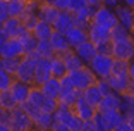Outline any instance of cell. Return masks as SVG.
<instances>
[{"label":"cell","instance_id":"obj_39","mask_svg":"<svg viewBox=\"0 0 134 131\" xmlns=\"http://www.w3.org/2000/svg\"><path fill=\"white\" fill-rule=\"evenodd\" d=\"M0 123L10 126V111H9V109L0 107ZM10 129H12V128H10Z\"/></svg>","mask_w":134,"mask_h":131},{"label":"cell","instance_id":"obj_4","mask_svg":"<svg viewBox=\"0 0 134 131\" xmlns=\"http://www.w3.org/2000/svg\"><path fill=\"white\" fill-rule=\"evenodd\" d=\"M10 128L14 131H28L33 128V117L21 105L10 111Z\"/></svg>","mask_w":134,"mask_h":131},{"label":"cell","instance_id":"obj_13","mask_svg":"<svg viewBox=\"0 0 134 131\" xmlns=\"http://www.w3.org/2000/svg\"><path fill=\"white\" fill-rule=\"evenodd\" d=\"M115 14H117L119 23L132 31V28H134V7L120 4L119 7H115Z\"/></svg>","mask_w":134,"mask_h":131},{"label":"cell","instance_id":"obj_54","mask_svg":"<svg viewBox=\"0 0 134 131\" xmlns=\"http://www.w3.org/2000/svg\"><path fill=\"white\" fill-rule=\"evenodd\" d=\"M132 35H134V28H132Z\"/></svg>","mask_w":134,"mask_h":131},{"label":"cell","instance_id":"obj_6","mask_svg":"<svg viewBox=\"0 0 134 131\" xmlns=\"http://www.w3.org/2000/svg\"><path fill=\"white\" fill-rule=\"evenodd\" d=\"M93 23L102 24V26H105V28H108V29L115 28V26L119 24L117 14H115V9L105 7V5H100V7L95 11V14H93Z\"/></svg>","mask_w":134,"mask_h":131},{"label":"cell","instance_id":"obj_35","mask_svg":"<svg viewBox=\"0 0 134 131\" xmlns=\"http://www.w3.org/2000/svg\"><path fill=\"white\" fill-rule=\"evenodd\" d=\"M131 36H134L132 31L127 29L126 26H122L120 23L115 28H112V40H124V38H131Z\"/></svg>","mask_w":134,"mask_h":131},{"label":"cell","instance_id":"obj_40","mask_svg":"<svg viewBox=\"0 0 134 131\" xmlns=\"http://www.w3.org/2000/svg\"><path fill=\"white\" fill-rule=\"evenodd\" d=\"M9 17V5L7 0H0V21H5Z\"/></svg>","mask_w":134,"mask_h":131},{"label":"cell","instance_id":"obj_50","mask_svg":"<svg viewBox=\"0 0 134 131\" xmlns=\"http://www.w3.org/2000/svg\"><path fill=\"white\" fill-rule=\"evenodd\" d=\"M122 4H126V5H131V7H134V0H122Z\"/></svg>","mask_w":134,"mask_h":131},{"label":"cell","instance_id":"obj_44","mask_svg":"<svg viewBox=\"0 0 134 131\" xmlns=\"http://www.w3.org/2000/svg\"><path fill=\"white\" fill-rule=\"evenodd\" d=\"M115 131H131V126H129V123H127V119H126V121H122V123L119 124Z\"/></svg>","mask_w":134,"mask_h":131},{"label":"cell","instance_id":"obj_26","mask_svg":"<svg viewBox=\"0 0 134 131\" xmlns=\"http://www.w3.org/2000/svg\"><path fill=\"white\" fill-rule=\"evenodd\" d=\"M17 38L23 41V45H24V52H26V54L36 52V47H38V38L33 35V31H29V29L24 28L23 31H21V35L17 36ZM26 54H24V55H26Z\"/></svg>","mask_w":134,"mask_h":131},{"label":"cell","instance_id":"obj_3","mask_svg":"<svg viewBox=\"0 0 134 131\" xmlns=\"http://www.w3.org/2000/svg\"><path fill=\"white\" fill-rule=\"evenodd\" d=\"M114 60H115V57L112 55V54H102V52H98L88 66H90L91 71L95 72V74L98 76V80H100V78H108V76L112 74Z\"/></svg>","mask_w":134,"mask_h":131},{"label":"cell","instance_id":"obj_33","mask_svg":"<svg viewBox=\"0 0 134 131\" xmlns=\"http://www.w3.org/2000/svg\"><path fill=\"white\" fill-rule=\"evenodd\" d=\"M7 5H9V16L19 17L28 5V0H7Z\"/></svg>","mask_w":134,"mask_h":131},{"label":"cell","instance_id":"obj_36","mask_svg":"<svg viewBox=\"0 0 134 131\" xmlns=\"http://www.w3.org/2000/svg\"><path fill=\"white\" fill-rule=\"evenodd\" d=\"M14 80H16V76L0 67V91L2 90H9V88L12 86V83H14Z\"/></svg>","mask_w":134,"mask_h":131},{"label":"cell","instance_id":"obj_48","mask_svg":"<svg viewBox=\"0 0 134 131\" xmlns=\"http://www.w3.org/2000/svg\"><path fill=\"white\" fill-rule=\"evenodd\" d=\"M5 41H7V35H5L4 31H2V29H0V48L4 47V43Z\"/></svg>","mask_w":134,"mask_h":131},{"label":"cell","instance_id":"obj_29","mask_svg":"<svg viewBox=\"0 0 134 131\" xmlns=\"http://www.w3.org/2000/svg\"><path fill=\"white\" fill-rule=\"evenodd\" d=\"M50 67H52V76H55V78H62L67 74L65 62L62 60V55H59V54H55L50 59Z\"/></svg>","mask_w":134,"mask_h":131},{"label":"cell","instance_id":"obj_52","mask_svg":"<svg viewBox=\"0 0 134 131\" xmlns=\"http://www.w3.org/2000/svg\"><path fill=\"white\" fill-rule=\"evenodd\" d=\"M2 24H4V21H0V29H2Z\"/></svg>","mask_w":134,"mask_h":131},{"label":"cell","instance_id":"obj_9","mask_svg":"<svg viewBox=\"0 0 134 131\" xmlns=\"http://www.w3.org/2000/svg\"><path fill=\"white\" fill-rule=\"evenodd\" d=\"M108 83H110L112 90L117 91V93H127L131 91V86H132V80H131L129 74H110L108 78Z\"/></svg>","mask_w":134,"mask_h":131},{"label":"cell","instance_id":"obj_42","mask_svg":"<svg viewBox=\"0 0 134 131\" xmlns=\"http://www.w3.org/2000/svg\"><path fill=\"white\" fill-rule=\"evenodd\" d=\"M120 4H122V0H102V5H105V7H110V9L119 7Z\"/></svg>","mask_w":134,"mask_h":131},{"label":"cell","instance_id":"obj_1","mask_svg":"<svg viewBox=\"0 0 134 131\" xmlns=\"http://www.w3.org/2000/svg\"><path fill=\"white\" fill-rule=\"evenodd\" d=\"M40 59L41 57H40L38 52H31V54H26V55L21 57L19 67H17V72H16L17 80L26 81L29 85L35 83V69H36V64H38Z\"/></svg>","mask_w":134,"mask_h":131},{"label":"cell","instance_id":"obj_28","mask_svg":"<svg viewBox=\"0 0 134 131\" xmlns=\"http://www.w3.org/2000/svg\"><path fill=\"white\" fill-rule=\"evenodd\" d=\"M83 95H84V98H86L91 105H95V107H98L100 102H102V98H103V93H102V90L98 88L96 83L91 85V86H88L86 90H83Z\"/></svg>","mask_w":134,"mask_h":131},{"label":"cell","instance_id":"obj_11","mask_svg":"<svg viewBox=\"0 0 134 131\" xmlns=\"http://www.w3.org/2000/svg\"><path fill=\"white\" fill-rule=\"evenodd\" d=\"M31 88L33 85L26 83V81H21V80H14V83H12L10 86V91H12V95H14V98L17 100V103H24V102H28L29 98V93H31Z\"/></svg>","mask_w":134,"mask_h":131},{"label":"cell","instance_id":"obj_5","mask_svg":"<svg viewBox=\"0 0 134 131\" xmlns=\"http://www.w3.org/2000/svg\"><path fill=\"white\" fill-rule=\"evenodd\" d=\"M112 55L115 59L131 60L134 57V36L124 40H112Z\"/></svg>","mask_w":134,"mask_h":131},{"label":"cell","instance_id":"obj_23","mask_svg":"<svg viewBox=\"0 0 134 131\" xmlns=\"http://www.w3.org/2000/svg\"><path fill=\"white\" fill-rule=\"evenodd\" d=\"M55 28H53V24L47 23L43 19H38V23L35 24V28H33V35L38 38V40H50V36L53 35Z\"/></svg>","mask_w":134,"mask_h":131},{"label":"cell","instance_id":"obj_32","mask_svg":"<svg viewBox=\"0 0 134 131\" xmlns=\"http://www.w3.org/2000/svg\"><path fill=\"white\" fill-rule=\"evenodd\" d=\"M36 52H38L40 57H43V59H52V57L55 55V50H53V47H52L50 40H38Z\"/></svg>","mask_w":134,"mask_h":131},{"label":"cell","instance_id":"obj_41","mask_svg":"<svg viewBox=\"0 0 134 131\" xmlns=\"http://www.w3.org/2000/svg\"><path fill=\"white\" fill-rule=\"evenodd\" d=\"M47 2L53 4L57 9H60V11H67V9H69V0H47Z\"/></svg>","mask_w":134,"mask_h":131},{"label":"cell","instance_id":"obj_22","mask_svg":"<svg viewBox=\"0 0 134 131\" xmlns=\"http://www.w3.org/2000/svg\"><path fill=\"white\" fill-rule=\"evenodd\" d=\"M55 123V117H53V114L52 112H43L40 111L38 114L33 117V128H36V129H52V124Z\"/></svg>","mask_w":134,"mask_h":131},{"label":"cell","instance_id":"obj_16","mask_svg":"<svg viewBox=\"0 0 134 131\" xmlns=\"http://www.w3.org/2000/svg\"><path fill=\"white\" fill-rule=\"evenodd\" d=\"M65 36H67V41L71 43V47L76 48L77 45H81L83 41L88 40V29L74 24V26H71V28L65 31Z\"/></svg>","mask_w":134,"mask_h":131},{"label":"cell","instance_id":"obj_17","mask_svg":"<svg viewBox=\"0 0 134 131\" xmlns=\"http://www.w3.org/2000/svg\"><path fill=\"white\" fill-rule=\"evenodd\" d=\"M96 9L95 7H90V5H86V7L79 9L77 12H72L74 14V24L76 26H81V28L88 29L90 28L91 21H93V14H95Z\"/></svg>","mask_w":134,"mask_h":131},{"label":"cell","instance_id":"obj_34","mask_svg":"<svg viewBox=\"0 0 134 131\" xmlns=\"http://www.w3.org/2000/svg\"><path fill=\"white\" fill-rule=\"evenodd\" d=\"M19 62H21V57H4V59H2V69H5L7 72L16 76Z\"/></svg>","mask_w":134,"mask_h":131},{"label":"cell","instance_id":"obj_19","mask_svg":"<svg viewBox=\"0 0 134 131\" xmlns=\"http://www.w3.org/2000/svg\"><path fill=\"white\" fill-rule=\"evenodd\" d=\"M50 43L52 47H53V50H55V54H59V55H62V54H65L67 50H71V43L67 41V36L65 33L62 31H53V35L50 36Z\"/></svg>","mask_w":134,"mask_h":131},{"label":"cell","instance_id":"obj_31","mask_svg":"<svg viewBox=\"0 0 134 131\" xmlns=\"http://www.w3.org/2000/svg\"><path fill=\"white\" fill-rule=\"evenodd\" d=\"M17 105H19V103H17V100L14 98L10 88H9V90H2V91H0V107L12 111V109L17 107Z\"/></svg>","mask_w":134,"mask_h":131},{"label":"cell","instance_id":"obj_20","mask_svg":"<svg viewBox=\"0 0 134 131\" xmlns=\"http://www.w3.org/2000/svg\"><path fill=\"white\" fill-rule=\"evenodd\" d=\"M120 103H122V95L117 93V91H110V93L103 95L102 102H100V105L96 109H98L100 112L110 111V109H120Z\"/></svg>","mask_w":134,"mask_h":131},{"label":"cell","instance_id":"obj_51","mask_svg":"<svg viewBox=\"0 0 134 131\" xmlns=\"http://www.w3.org/2000/svg\"><path fill=\"white\" fill-rule=\"evenodd\" d=\"M129 93H131V98H132V103H134V86H131V91H129Z\"/></svg>","mask_w":134,"mask_h":131},{"label":"cell","instance_id":"obj_43","mask_svg":"<svg viewBox=\"0 0 134 131\" xmlns=\"http://www.w3.org/2000/svg\"><path fill=\"white\" fill-rule=\"evenodd\" d=\"M52 129L53 131H69V128H67V124L60 123V121H55V123L52 124Z\"/></svg>","mask_w":134,"mask_h":131},{"label":"cell","instance_id":"obj_10","mask_svg":"<svg viewBox=\"0 0 134 131\" xmlns=\"http://www.w3.org/2000/svg\"><path fill=\"white\" fill-rule=\"evenodd\" d=\"M74 112L81 117L83 121H88V119H93V116L96 114V111L98 109L95 107V105H91L90 102H88L86 98H84V95L81 93V97H79L77 100H76V103H74Z\"/></svg>","mask_w":134,"mask_h":131},{"label":"cell","instance_id":"obj_2","mask_svg":"<svg viewBox=\"0 0 134 131\" xmlns=\"http://www.w3.org/2000/svg\"><path fill=\"white\" fill-rule=\"evenodd\" d=\"M67 74H69V78H71L72 85L81 91L86 90L88 86H91V85H95L96 81H98V76L91 71V67L88 66V64H84L83 67L74 69V71H69Z\"/></svg>","mask_w":134,"mask_h":131},{"label":"cell","instance_id":"obj_30","mask_svg":"<svg viewBox=\"0 0 134 131\" xmlns=\"http://www.w3.org/2000/svg\"><path fill=\"white\" fill-rule=\"evenodd\" d=\"M45 100H47V95L43 93V90L40 86H36V85H33V88H31V93H29V98H28V102H31L33 105H36V107L41 111V107H43V103H45Z\"/></svg>","mask_w":134,"mask_h":131},{"label":"cell","instance_id":"obj_25","mask_svg":"<svg viewBox=\"0 0 134 131\" xmlns=\"http://www.w3.org/2000/svg\"><path fill=\"white\" fill-rule=\"evenodd\" d=\"M41 90H43V93L47 97H52V98H59L60 95V88H62V85H60V78H55V76H52V78H48L47 81H45L43 85H41Z\"/></svg>","mask_w":134,"mask_h":131},{"label":"cell","instance_id":"obj_24","mask_svg":"<svg viewBox=\"0 0 134 131\" xmlns=\"http://www.w3.org/2000/svg\"><path fill=\"white\" fill-rule=\"evenodd\" d=\"M71 26H74V14H72L71 11H60L57 21L53 23V28H55L57 31L65 33Z\"/></svg>","mask_w":134,"mask_h":131},{"label":"cell","instance_id":"obj_46","mask_svg":"<svg viewBox=\"0 0 134 131\" xmlns=\"http://www.w3.org/2000/svg\"><path fill=\"white\" fill-rule=\"evenodd\" d=\"M88 5H90V7L98 9L100 5H102V0H88Z\"/></svg>","mask_w":134,"mask_h":131},{"label":"cell","instance_id":"obj_49","mask_svg":"<svg viewBox=\"0 0 134 131\" xmlns=\"http://www.w3.org/2000/svg\"><path fill=\"white\" fill-rule=\"evenodd\" d=\"M0 131H10V126H7V124H2V123H0Z\"/></svg>","mask_w":134,"mask_h":131},{"label":"cell","instance_id":"obj_45","mask_svg":"<svg viewBox=\"0 0 134 131\" xmlns=\"http://www.w3.org/2000/svg\"><path fill=\"white\" fill-rule=\"evenodd\" d=\"M129 76H131V80H132V83H134V57L129 60Z\"/></svg>","mask_w":134,"mask_h":131},{"label":"cell","instance_id":"obj_47","mask_svg":"<svg viewBox=\"0 0 134 131\" xmlns=\"http://www.w3.org/2000/svg\"><path fill=\"white\" fill-rule=\"evenodd\" d=\"M126 119H127V123H129V126H131V131H134V114H129Z\"/></svg>","mask_w":134,"mask_h":131},{"label":"cell","instance_id":"obj_7","mask_svg":"<svg viewBox=\"0 0 134 131\" xmlns=\"http://www.w3.org/2000/svg\"><path fill=\"white\" fill-rule=\"evenodd\" d=\"M88 38L98 47L102 43L112 41V29H108L105 26H102V24H96V23L91 21L90 28H88Z\"/></svg>","mask_w":134,"mask_h":131},{"label":"cell","instance_id":"obj_37","mask_svg":"<svg viewBox=\"0 0 134 131\" xmlns=\"http://www.w3.org/2000/svg\"><path fill=\"white\" fill-rule=\"evenodd\" d=\"M93 123H95V126H96V131H107V121H105L103 112L96 111V114L93 116Z\"/></svg>","mask_w":134,"mask_h":131},{"label":"cell","instance_id":"obj_53","mask_svg":"<svg viewBox=\"0 0 134 131\" xmlns=\"http://www.w3.org/2000/svg\"><path fill=\"white\" fill-rule=\"evenodd\" d=\"M0 67H2V57H0Z\"/></svg>","mask_w":134,"mask_h":131},{"label":"cell","instance_id":"obj_18","mask_svg":"<svg viewBox=\"0 0 134 131\" xmlns=\"http://www.w3.org/2000/svg\"><path fill=\"white\" fill-rule=\"evenodd\" d=\"M59 14H60V9H57L55 5L50 4V2H41L40 7H38V17L47 21V23H50V24H53L57 21Z\"/></svg>","mask_w":134,"mask_h":131},{"label":"cell","instance_id":"obj_12","mask_svg":"<svg viewBox=\"0 0 134 131\" xmlns=\"http://www.w3.org/2000/svg\"><path fill=\"white\" fill-rule=\"evenodd\" d=\"M52 78V67H50V59H41L38 60L36 64V69H35V83L36 86H41L45 81Z\"/></svg>","mask_w":134,"mask_h":131},{"label":"cell","instance_id":"obj_27","mask_svg":"<svg viewBox=\"0 0 134 131\" xmlns=\"http://www.w3.org/2000/svg\"><path fill=\"white\" fill-rule=\"evenodd\" d=\"M62 60L65 62L67 72H69V71H74V69H77V67H83V66H84L83 59H81V57H79L77 54H76L74 48L67 50L65 54H62Z\"/></svg>","mask_w":134,"mask_h":131},{"label":"cell","instance_id":"obj_38","mask_svg":"<svg viewBox=\"0 0 134 131\" xmlns=\"http://www.w3.org/2000/svg\"><path fill=\"white\" fill-rule=\"evenodd\" d=\"M88 5V0H69V9L71 12H77L79 9H83Z\"/></svg>","mask_w":134,"mask_h":131},{"label":"cell","instance_id":"obj_15","mask_svg":"<svg viewBox=\"0 0 134 131\" xmlns=\"http://www.w3.org/2000/svg\"><path fill=\"white\" fill-rule=\"evenodd\" d=\"M74 50H76V54H77V55L83 59L84 64H90L91 60H93V57L98 54V48H96V45L93 43L90 38H88L86 41H83L81 45H77Z\"/></svg>","mask_w":134,"mask_h":131},{"label":"cell","instance_id":"obj_21","mask_svg":"<svg viewBox=\"0 0 134 131\" xmlns=\"http://www.w3.org/2000/svg\"><path fill=\"white\" fill-rule=\"evenodd\" d=\"M107 121V131H115L117 126L122 121H126V114H124L120 109H110V111H103Z\"/></svg>","mask_w":134,"mask_h":131},{"label":"cell","instance_id":"obj_8","mask_svg":"<svg viewBox=\"0 0 134 131\" xmlns=\"http://www.w3.org/2000/svg\"><path fill=\"white\" fill-rule=\"evenodd\" d=\"M24 52V45L19 38H7V41L4 43V47L0 48V57H23Z\"/></svg>","mask_w":134,"mask_h":131},{"label":"cell","instance_id":"obj_14","mask_svg":"<svg viewBox=\"0 0 134 131\" xmlns=\"http://www.w3.org/2000/svg\"><path fill=\"white\" fill-rule=\"evenodd\" d=\"M23 29H24L23 21H21V17H16V16H9L7 19L4 21V24H2V31L7 35V38H16V36H19Z\"/></svg>","mask_w":134,"mask_h":131}]
</instances>
